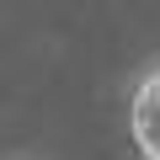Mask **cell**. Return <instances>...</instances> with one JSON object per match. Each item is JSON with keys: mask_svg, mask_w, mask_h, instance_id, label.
<instances>
[{"mask_svg": "<svg viewBox=\"0 0 160 160\" xmlns=\"http://www.w3.org/2000/svg\"><path fill=\"white\" fill-rule=\"evenodd\" d=\"M128 139L144 160H160V64H149L133 80L128 96Z\"/></svg>", "mask_w": 160, "mask_h": 160, "instance_id": "6da1fadb", "label": "cell"}]
</instances>
